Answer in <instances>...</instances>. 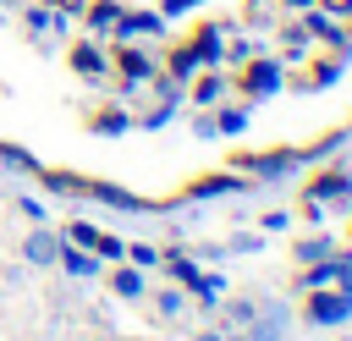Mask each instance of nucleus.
<instances>
[{"mask_svg":"<svg viewBox=\"0 0 352 341\" xmlns=\"http://www.w3.org/2000/svg\"><path fill=\"white\" fill-rule=\"evenodd\" d=\"M248 182H286V176H297L308 160H302V148H264V154H236L231 160Z\"/></svg>","mask_w":352,"mask_h":341,"instance_id":"nucleus-1","label":"nucleus"},{"mask_svg":"<svg viewBox=\"0 0 352 341\" xmlns=\"http://www.w3.org/2000/svg\"><path fill=\"white\" fill-rule=\"evenodd\" d=\"M302 319H308V324H319V330L346 324V319H352V292H346V286H319V292H308Z\"/></svg>","mask_w":352,"mask_h":341,"instance_id":"nucleus-2","label":"nucleus"},{"mask_svg":"<svg viewBox=\"0 0 352 341\" xmlns=\"http://www.w3.org/2000/svg\"><path fill=\"white\" fill-rule=\"evenodd\" d=\"M77 198H99V204H110L116 214H148V209H165V204H154V198H143V192H132V187H116V182H82V176H77Z\"/></svg>","mask_w":352,"mask_h":341,"instance_id":"nucleus-3","label":"nucleus"},{"mask_svg":"<svg viewBox=\"0 0 352 341\" xmlns=\"http://www.w3.org/2000/svg\"><path fill=\"white\" fill-rule=\"evenodd\" d=\"M242 66H248V72H242V94H248V99H270V94L286 88V66H280V60H253V55H248Z\"/></svg>","mask_w":352,"mask_h":341,"instance_id":"nucleus-4","label":"nucleus"},{"mask_svg":"<svg viewBox=\"0 0 352 341\" xmlns=\"http://www.w3.org/2000/svg\"><path fill=\"white\" fill-rule=\"evenodd\" d=\"M302 198H314V204H346V209H352V170H346V165L319 170V176L308 182V192H302Z\"/></svg>","mask_w":352,"mask_h":341,"instance_id":"nucleus-5","label":"nucleus"},{"mask_svg":"<svg viewBox=\"0 0 352 341\" xmlns=\"http://www.w3.org/2000/svg\"><path fill=\"white\" fill-rule=\"evenodd\" d=\"M116 72H121V94H132V88L154 82V55H143V50L121 44V50H116Z\"/></svg>","mask_w":352,"mask_h":341,"instance_id":"nucleus-6","label":"nucleus"},{"mask_svg":"<svg viewBox=\"0 0 352 341\" xmlns=\"http://www.w3.org/2000/svg\"><path fill=\"white\" fill-rule=\"evenodd\" d=\"M60 231H50V226H33L28 231V242H22V258L33 264V270H55V258H60Z\"/></svg>","mask_w":352,"mask_h":341,"instance_id":"nucleus-7","label":"nucleus"},{"mask_svg":"<svg viewBox=\"0 0 352 341\" xmlns=\"http://www.w3.org/2000/svg\"><path fill=\"white\" fill-rule=\"evenodd\" d=\"M286 324H292V308L286 302H264L253 314V324H242V330H248V341H286Z\"/></svg>","mask_w":352,"mask_h":341,"instance_id":"nucleus-8","label":"nucleus"},{"mask_svg":"<svg viewBox=\"0 0 352 341\" xmlns=\"http://www.w3.org/2000/svg\"><path fill=\"white\" fill-rule=\"evenodd\" d=\"M226 192H248V176L242 170H214V176H198V182H187V192L182 198H226Z\"/></svg>","mask_w":352,"mask_h":341,"instance_id":"nucleus-9","label":"nucleus"},{"mask_svg":"<svg viewBox=\"0 0 352 341\" xmlns=\"http://www.w3.org/2000/svg\"><path fill=\"white\" fill-rule=\"evenodd\" d=\"M110 292L121 297V302H138V297H148V270H138V264H116L110 270Z\"/></svg>","mask_w":352,"mask_h":341,"instance_id":"nucleus-10","label":"nucleus"},{"mask_svg":"<svg viewBox=\"0 0 352 341\" xmlns=\"http://www.w3.org/2000/svg\"><path fill=\"white\" fill-rule=\"evenodd\" d=\"M72 72H77L82 82H104V72H110V55H104L99 44H72Z\"/></svg>","mask_w":352,"mask_h":341,"instance_id":"nucleus-11","label":"nucleus"},{"mask_svg":"<svg viewBox=\"0 0 352 341\" xmlns=\"http://www.w3.org/2000/svg\"><path fill=\"white\" fill-rule=\"evenodd\" d=\"M160 28H165V16H160V11H121L116 38H154Z\"/></svg>","mask_w":352,"mask_h":341,"instance_id":"nucleus-12","label":"nucleus"},{"mask_svg":"<svg viewBox=\"0 0 352 341\" xmlns=\"http://www.w3.org/2000/svg\"><path fill=\"white\" fill-rule=\"evenodd\" d=\"M88 132H94V138H121V132H132V116H126L121 104H104V110L88 116Z\"/></svg>","mask_w":352,"mask_h":341,"instance_id":"nucleus-13","label":"nucleus"},{"mask_svg":"<svg viewBox=\"0 0 352 341\" xmlns=\"http://www.w3.org/2000/svg\"><path fill=\"white\" fill-rule=\"evenodd\" d=\"M55 264H60L72 280H94V275H99V258H94L88 248H72V242H60V258H55Z\"/></svg>","mask_w":352,"mask_h":341,"instance_id":"nucleus-14","label":"nucleus"},{"mask_svg":"<svg viewBox=\"0 0 352 341\" xmlns=\"http://www.w3.org/2000/svg\"><path fill=\"white\" fill-rule=\"evenodd\" d=\"M187 50L198 55V66H220V50H226V44H220V28H214V22H204V28L192 33V44H187Z\"/></svg>","mask_w":352,"mask_h":341,"instance_id":"nucleus-15","label":"nucleus"},{"mask_svg":"<svg viewBox=\"0 0 352 341\" xmlns=\"http://www.w3.org/2000/svg\"><path fill=\"white\" fill-rule=\"evenodd\" d=\"M187 292L198 297V308H214V302H220V292H226V275H214V270H198V275L187 280Z\"/></svg>","mask_w":352,"mask_h":341,"instance_id":"nucleus-16","label":"nucleus"},{"mask_svg":"<svg viewBox=\"0 0 352 341\" xmlns=\"http://www.w3.org/2000/svg\"><path fill=\"white\" fill-rule=\"evenodd\" d=\"M66 16H72V11H60V6H50V0H44V6H28V28H33V33H60Z\"/></svg>","mask_w":352,"mask_h":341,"instance_id":"nucleus-17","label":"nucleus"},{"mask_svg":"<svg viewBox=\"0 0 352 341\" xmlns=\"http://www.w3.org/2000/svg\"><path fill=\"white\" fill-rule=\"evenodd\" d=\"M330 253H336V242H330V236H319V231H314V236H302V242L292 248V258H297V264H324Z\"/></svg>","mask_w":352,"mask_h":341,"instance_id":"nucleus-18","label":"nucleus"},{"mask_svg":"<svg viewBox=\"0 0 352 341\" xmlns=\"http://www.w3.org/2000/svg\"><path fill=\"white\" fill-rule=\"evenodd\" d=\"M116 22H121V0H94L88 6V28L94 33H116Z\"/></svg>","mask_w":352,"mask_h":341,"instance_id":"nucleus-19","label":"nucleus"},{"mask_svg":"<svg viewBox=\"0 0 352 341\" xmlns=\"http://www.w3.org/2000/svg\"><path fill=\"white\" fill-rule=\"evenodd\" d=\"M220 94H226V77H220V66H209V72L192 82V104H204V110H209Z\"/></svg>","mask_w":352,"mask_h":341,"instance_id":"nucleus-20","label":"nucleus"},{"mask_svg":"<svg viewBox=\"0 0 352 341\" xmlns=\"http://www.w3.org/2000/svg\"><path fill=\"white\" fill-rule=\"evenodd\" d=\"M209 126H214V138H236L248 126V104H226L220 116H209Z\"/></svg>","mask_w":352,"mask_h":341,"instance_id":"nucleus-21","label":"nucleus"},{"mask_svg":"<svg viewBox=\"0 0 352 341\" xmlns=\"http://www.w3.org/2000/svg\"><path fill=\"white\" fill-rule=\"evenodd\" d=\"M160 264H165V275H170L176 286H187V280L198 275V258H187V253H176V248H170V253H160Z\"/></svg>","mask_w":352,"mask_h":341,"instance_id":"nucleus-22","label":"nucleus"},{"mask_svg":"<svg viewBox=\"0 0 352 341\" xmlns=\"http://www.w3.org/2000/svg\"><path fill=\"white\" fill-rule=\"evenodd\" d=\"M182 308H187V286H165V292H154V314H160V319H182Z\"/></svg>","mask_w":352,"mask_h":341,"instance_id":"nucleus-23","label":"nucleus"},{"mask_svg":"<svg viewBox=\"0 0 352 341\" xmlns=\"http://www.w3.org/2000/svg\"><path fill=\"white\" fill-rule=\"evenodd\" d=\"M0 165H6V170H22V176H38V160H33L22 143H0Z\"/></svg>","mask_w":352,"mask_h":341,"instance_id":"nucleus-24","label":"nucleus"},{"mask_svg":"<svg viewBox=\"0 0 352 341\" xmlns=\"http://www.w3.org/2000/svg\"><path fill=\"white\" fill-rule=\"evenodd\" d=\"M60 236H66L72 248H88V253H94V242H99V226H94V220H66V231H60Z\"/></svg>","mask_w":352,"mask_h":341,"instance_id":"nucleus-25","label":"nucleus"},{"mask_svg":"<svg viewBox=\"0 0 352 341\" xmlns=\"http://www.w3.org/2000/svg\"><path fill=\"white\" fill-rule=\"evenodd\" d=\"M94 258H99V264H121V258H126V242H121V236H110V231H99Z\"/></svg>","mask_w":352,"mask_h":341,"instance_id":"nucleus-26","label":"nucleus"},{"mask_svg":"<svg viewBox=\"0 0 352 341\" xmlns=\"http://www.w3.org/2000/svg\"><path fill=\"white\" fill-rule=\"evenodd\" d=\"M192 72H198V55H192L187 44H182V50H170V82H187Z\"/></svg>","mask_w":352,"mask_h":341,"instance_id":"nucleus-27","label":"nucleus"},{"mask_svg":"<svg viewBox=\"0 0 352 341\" xmlns=\"http://www.w3.org/2000/svg\"><path fill=\"white\" fill-rule=\"evenodd\" d=\"M336 77H341V60H319V66H314V77H302L297 88H330Z\"/></svg>","mask_w":352,"mask_h":341,"instance_id":"nucleus-28","label":"nucleus"},{"mask_svg":"<svg viewBox=\"0 0 352 341\" xmlns=\"http://www.w3.org/2000/svg\"><path fill=\"white\" fill-rule=\"evenodd\" d=\"M126 264L154 270V264H160V248H154V242H126Z\"/></svg>","mask_w":352,"mask_h":341,"instance_id":"nucleus-29","label":"nucleus"},{"mask_svg":"<svg viewBox=\"0 0 352 341\" xmlns=\"http://www.w3.org/2000/svg\"><path fill=\"white\" fill-rule=\"evenodd\" d=\"M253 314H258L253 297H226V319H231V324H253Z\"/></svg>","mask_w":352,"mask_h":341,"instance_id":"nucleus-30","label":"nucleus"},{"mask_svg":"<svg viewBox=\"0 0 352 341\" xmlns=\"http://www.w3.org/2000/svg\"><path fill=\"white\" fill-rule=\"evenodd\" d=\"M248 55H253V44H248V38H236V44H226V50H220V60H231V66H242Z\"/></svg>","mask_w":352,"mask_h":341,"instance_id":"nucleus-31","label":"nucleus"},{"mask_svg":"<svg viewBox=\"0 0 352 341\" xmlns=\"http://www.w3.org/2000/svg\"><path fill=\"white\" fill-rule=\"evenodd\" d=\"M16 204H22V214H28L33 226H50V209H44L38 198H16Z\"/></svg>","mask_w":352,"mask_h":341,"instance_id":"nucleus-32","label":"nucleus"},{"mask_svg":"<svg viewBox=\"0 0 352 341\" xmlns=\"http://www.w3.org/2000/svg\"><path fill=\"white\" fill-rule=\"evenodd\" d=\"M253 248H264V236H253V231H242V236L226 242V253H253Z\"/></svg>","mask_w":352,"mask_h":341,"instance_id":"nucleus-33","label":"nucleus"},{"mask_svg":"<svg viewBox=\"0 0 352 341\" xmlns=\"http://www.w3.org/2000/svg\"><path fill=\"white\" fill-rule=\"evenodd\" d=\"M204 0H160V16H187V11H198Z\"/></svg>","mask_w":352,"mask_h":341,"instance_id":"nucleus-34","label":"nucleus"},{"mask_svg":"<svg viewBox=\"0 0 352 341\" xmlns=\"http://www.w3.org/2000/svg\"><path fill=\"white\" fill-rule=\"evenodd\" d=\"M324 16H352V0H314Z\"/></svg>","mask_w":352,"mask_h":341,"instance_id":"nucleus-35","label":"nucleus"},{"mask_svg":"<svg viewBox=\"0 0 352 341\" xmlns=\"http://www.w3.org/2000/svg\"><path fill=\"white\" fill-rule=\"evenodd\" d=\"M286 220H292L286 209H270V214H264V231H286Z\"/></svg>","mask_w":352,"mask_h":341,"instance_id":"nucleus-36","label":"nucleus"},{"mask_svg":"<svg viewBox=\"0 0 352 341\" xmlns=\"http://www.w3.org/2000/svg\"><path fill=\"white\" fill-rule=\"evenodd\" d=\"M192 341H226V330H198Z\"/></svg>","mask_w":352,"mask_h":341,"instance_id":"nucleus-37","label":"nucleus"},{"mask_svg":"<svg viewBox=\"0 0 352 341\" xmlns=\"http://www.w3.org/2000/svg\"><path fill=\"white\" fill-rule=\"evenodd\" d=\"M286 6H292V11H308V6H314V0H286Z\"/></svg>","mask_w":352,"mask_h":341,"instance_id":"nucleus-38","label":"nucleus"},{"mask_svg":"<svg viewBox=\"0 0 352 341\" xmlns=\"http://www.w3.org/2000/svg\"><path fill=\"white\" fill-rule=\"evenodd\" d=\"M226 341H248V330H242V336H226Z\"/></svg>","mask_w":352,"mask_h":341,"instance_id":"nucleus-39","label":"nucleus"},{"mask_svg":"<svg viewBox=\"0 0 352 341\" xmlns=\"http://www.w3.org/2000/svg\"><path fill=\"white\" fill-rule=\"evenodd\" d=\"M346 50H352V28H346Z\"/></svg>","mask_w":352,"mask_h":341,"instance_id":"nucleus-40","label":"nucleus"},{"mask_svg":"<svg viewBox=\"0 0 352 341\" xmlns=\"http://www.w3.org/2000/svg\"><path fill=\"white\" fill-rule=\"evenodd\" d=\"M6 6H16V0H6Z\"/></svg>","mask_w":352,"mask_h":341,"instance_id":"nucleus-41","label":"nucleus"},{"mask_svg":"<svg viewBox=\"0 0 352 341\" xmlns=\"http://www.w3.org/2000/svg\"><path fill=\"white\" fill-rule=\"evenodd\" d=\"M341 341H352V336H341Z\"/></svg>","mask_w":352,"mask_h":341,"instance_id":"nucleus-42","label":"nucleus"}]
</instances>
